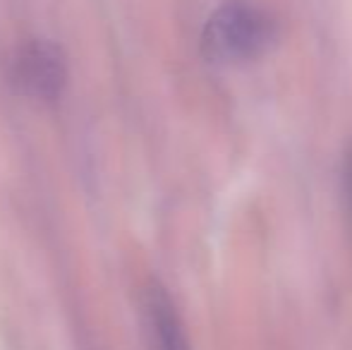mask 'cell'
Returning a JSON list of instances; mask_svg holds the SVG:
<instances>
[{
  "mask_svg": "<svg viewBox=\"0 0 352 350\" xmlns=\"http://www.w3.org/2000/svg\"><path fill=\"white\" fill-rule=\"evenodd\" d=\"M276 41V19L245 0L216 10L201 32V51L211 63H245L266 53Z\"/></svg>",
  "mask_w": 352,
  "mask_h": 350,
  "instance_id": "cell-1",
  "label": "cell"
},
{
  "mask_svg": "<svg viewBox=\"0 0 352 350\" xmlns=\"http://www.w3.org/2000/svg\"><path fill=\"white\" fill-rule=\"evenodd\" d=\"M12 85L34 101H58L67 87L65 51L51 39L27 41L12 61Z\"/></svg>",
  "mask_w": 352,
  "mask_h": 350,
  "instance_id": "cell-2",
  "label": "cell"
},
{
  "mask_svg": "<svg viewBox=\"0 0 352 350\" xmlns=\"http://www.w3.org/2000/svg\"><path fill=\"white\" fill-rule=\"evenodd\" d=\"M144 309H146V324L156 350H190L175 305L170 303L168 293L158 283H153L146 290Z\"/></svg>",
  "mask_w": 352,
  "mask_h": 350,
  "instance_id": "cell-3",
  "label": "cell"
},
{
  "mask_svg": "<svg viewBox=\"0 0 352 350\" xmlns=\"http://www.w3.org/2000/svg\"><path fill=\"white\" fill-rule=\"evenodd\" d=\"M345 204H348V219L352 223V149L348 151V161H345Z\"/></svg>",
  "mask_w": 352,
  "mask_h": 350,
  "instance_id": "cell-4",
  "label": "cell"
}]
</instances>
